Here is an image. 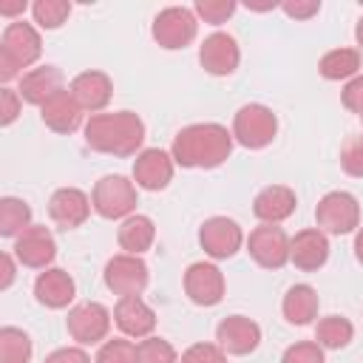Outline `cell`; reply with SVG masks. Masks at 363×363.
Listing matches in <instances>:
<instances>
[{"label": "cell", "instance_id": "f6af8a7d", "mask_svg": "<svg viewBox=\"0 0 363 363\" xmlns=\"http://www.w3.org/2000/svg\"><path fill=\"white\" fill-rule=\"evenodd\" d=\"M247 9H252V11H269V9H278V3L272 0V3H247Z\"/></svg>", "mask_w": 363, "mask_h": 363}, {"label": "cell", "instance_id": "f1b7e54d", "mask_svg": "<svg viewBox=\"0 0 363 363\" xmlns=\"http://www.w3.org/2000/svg\"><path fill=\"white\" fill-rule=\"evenodd\" d=\"M26 227H31V207L17 196L0 199V235L17 238Z\"/></svg>", "mask_w": 363, "mask_h": 363}, {"label": "cell", "instance_id": "ee69618b", "mask_svg": "<svg viewBox=\"0 0 363 363\" xmlns=\"http://www.w3.org/2000/svg\"><path fill=\"white\" fill-rule=\"evenodd\" d=\"M354 258L363 264V227H357L354 233Z\"/></svg>", "mask_w": 363, "mask_h": 363}, {"label": "cell", "instance_id": "4316f807", "mask_svg": "<svg viewBox=\"0 0 363 363\" xmlns=\"http://www.w3.org/2000/svg\"><path fill=\"white\" fill-rule=\"evenodd\" d=\"M318 71L323 79H332V82L354 79L360 71V51L357 48H332L320 57Z\"/></svg>", "mask_w": 363, "mask_h": 363}, {"label": "cell", "instance_id": "6da1fadb", "mask_svg": "<svg viewBox=\"0 0 363 363\" xmlns=\"http://www.w3.org/2000/svg\"><path fill=\"white\" fill-rule=\"evenodd\" d=\"M233 130L218 122H196L182 128L173 136L170 156L179 167L187 170H213L221 167L233 153Z\"/></svg>", "mask_w": 363, "mask_h": 363}, {"label": "cell", "instance_id": "bcb514c9", "mask_svg": "<svg viewBox=\"0 0 363 363\" xmlns=\"http://www.w3.org/2000/svg\"><path fill=\"white\" fill-rule=\"evenodd\" d=\"M354 40H357V45L363 48V17H360L357 26H354Z\"/></svg>", "mask_w": 363, "mask_h": 363}, {"label": "cell", "instance_id": "d590c367", "mask_svg": "<svg viewBox=\"0 0 363 363\" xmlns=\"http://www.w3.org/2000/svg\"><path fill=\"white\" fill-rule=\"evenodd\" d=\"M281 363H326L323 349L318 346V340H298L292 346H286Z\"/></svg>", "mask_w": 363, "mask_h": 363}, {"label": "cell", "instance_id": "b9f144b4", "mask_svg": "<svg viewBox=\"0 0 363 363\" xmlns=\"http://www.w3.org/2000/svg\"><path fill=\"white\" fill-rule=\"evenodd\" d=\"M26 11V0H3L0 3V17H9L11 23L14 20H23L20 14Z\"/></svg>", "mask_w": 363, "mask_h": 363}, {"label": "cell", "instance_id": "ab89813d", "mask_svg": "<svg viewBox=\"0 0 363 363\" xmlns=\"http://www.w3.org/2000/svg\"><path fill=\"white\" fill-rule=\"evenodd\" d=\"M340 99L343 105L352 111V113H360L363 111V74H357L354 79H349L340 91Z\"/></svg>", "mask_w": 363, "mask_h": 363}, {"label": "cell", "instance_id": "8fae6325", "mask_svg": "<svg viewBox=\"0 0 363 363\" xmlns=\"http://www.w3.org/2000/svg\"><path fill=\"white\" fill-rule=\"evenodd\" d=\"M244 230L238 227V221L227 218V216H213L199 227V244L201 250L213 258V261H227L233 258L241 244H244Z\"/></svg>", "mask_w": 363, "mask_h": 363}, {"label": "cell", "instance_id": "7dc6e473", "mask_svg": "<svg viewBox=\"0 0 363 363\" xmlns=\"http://www.w3.org/2000/svg\"><path fill=\"white\" fill-rule=\"evenodd\" d=\"M357 116H360V119H363V111H360V113H357Z\"/></svg>", "mask_w": 363, "mask_h": 363}, {"label": "cell", "instance_id": "4dcf8cb0", "mask_svg": "<svg viewBox=\"0 0 363 363\" xmlns=\"http://www.w3.org/2000/svg\"><path fill=\"white\" fill-rule=\"evenodd\" d=\"M31 14H34V23H37L40 28L54 31V28H60V26L68 20L71 3H68V0H37V3L31 6Z\"/></svg>", "mask_w": 363, "mask_h": 363}, {"label": "cell", "instance_id": "7a4b0ae2", "mask_svg": "<svg viewBox=\"0 0 363 363\" xmlns=\"http://www.w3.org/2000/svg\"><path fill=\"white\" fill-rule=\"evenodd\" d=\"M85 145L96 153L108 156H139L145 142V122L133 111H113V113H94L85 128Z\"/></svg>", "mask_w": 363, "mask_h": 363}, {"label": "cell", "instance_id": "44dd1931", "mask_svg": "<svg viewBox=\"0 0 363 363\" xmlns=\"http://www.w3.org/2000/svg\"><path fill=\"white\" fill-rule=\"evenodd\" d=\"M74 295H77V284L60 267H48L34 278V298L45 309H65L74 301Z\"/></svg>", "mask_w": 363, "mask_h": 363}, {"label": "cell", "instance_id": "60d3db41", "mask_svg": "<svg viewBox=\"0 0 363 363\" xmlns=\"http://www.w3.org/2000/svg\"><path fill=\"white\" fill-rule=\"evenodd\" d=\"M43 363H91V357L79 346H62V349H54Z\"/></svg>", "mask_w": 363, "mask_h": 363}, {"label": "cell", "instance_id": "f35d334b", "mask_svg": "<svg viewBox=\"0 0 363 363\" xmlns=\"http://www.w3.org/2000/svg\"><path fill=\"white\" fill-rule=\"evenodd\" d=\"M281 11L292 20H309L320 11V0H286L281 3Z\"/></svg>", "mask_w": 363, "mask_h": 363}, {"label": "cell", "instance_id": "f546056e", "mask_svg": "<svg viewBox=\"0 0 363 363\" xmlns=\"http://www.w3.org/2000/svg\"><path fill=\"white\" fill-rule=\"evenodd\" d=\"M34 346L28 332L17 326H3L0 329V363H31Z\"/></svg>", "mask_w": 363, "mask_h": 363}, {"label": "cell", "instance_id": "ffe728a7", "mask_svg": "<svg viewBox=\"0 0 363 363\" xmlns=\"http://www.w3.org/2000/svg\"><path fill=\"white\" fill-rule=\"evenodd\" d=\"M289 261L303 272H318L329 261V238L318 227L295 233L289 238Z\"/></svg>", "mask_w": 363, "mask_h": 363}, {"label": "cell", "instance_id": "5bb4252c", "mask_svg": "<svg viewBox=\"0 0 363 363\" xmlns=\"http://www.w3.org/2000/svg\"><path fill=\"white\" fill-rule=\"evenodd\" d=\"M199 62L213 77H230L238 68V62H241V48H238V43H235L233 34L213 31L199 45Z\"/></svg>", "mask_w": 363, "mask_h": 363}, {"label": "cell", "instance_id": "74e56055", "mask_svg": "<svg viewBox=\"0 0 363 363\" xmlns=\"http://www.w3.org/2000/svg\"><path fill=\"white\" fill-rule=\"evenodd\" d=\"M20 105H23L20 94H17L14 88L3 85V88H0V125H3V128H9V125L20 116Z\"/></svg>", "mask_w": 363, "mask_h": 363}, {"label": "cell", "instance_id": "d6986e66", "mask_svg": "<svg viewBox=\"0 0 363 363\" xmlns=\"http://www.w3.org/2000/svg\"><path fill=\"white\" fill-rule=\"evenodd\" d=\"M68 91H71V96L77 99V105L82 108V113L88 111V113L94 116V113H99V111L111 102V96H113V82H111V77H108L105 71H82V74H77V77L71 79Z\"/></svg>", "mask_w": 363, "mask_h": 363}, {"label": "cell", "instance_id": "7c38bea8", "mask_svg": "<svg viewBox=\"0 0 363 363\" xmlns=\"http://www.w3.org/2000/svg\"><path fill=\"white\" fill-rule=\"evenodd\" d=\"M11 252L28 269H48L57 258V241L45 224H31L14 238Z\"/></svg>", "mask_w": 363, "mask_h": 363}, {"label": "cell", "instance_id": "8992f818", "mask_svg": "<svg viewBox=\"0 0 363 363\" xmlns=\"http://www.w3.org/2000/svg\"><path fill=\"white\" fill-rule=\"evenodd\" d=\"M150 34L153 40L167 48V51H179V48H187L196 34H199V17L193 9L187 6H167L162 9L156 17H153V26H150Z\"/></svg>", "mask_w": 363, "mask_h": 363}, {"label": "cell", "instance_id": "cb8c5ba5", "mask_svg": "<svg viewBox=\"0 0 363 363\" xmlns=\"http://www.w3.org/2000/svg\"><path fill=\"white\" fill-rule=\"evenodd\" d=\"M43 125L51 128L54 133H74L82 125V108L77 105V99L71 96L68 88H62L60 94H54L43 108H40Z\"/></svg>", "mask_w": 363, "mask_h": 363}, {"label": "cell", "instance_id": "277c9868", "mask_svg": "<svg viewBox=\"0 0 363 363\" xmlns=\"http://www.w3.org/2000/svg\"><path fill=\"white\" fill-rule=\"evenodd\" d=\"M91 204H94V213L96 216H102L108 221H125L136 210V187L125 176L108 173V176H102L94 184Z\"/></svg>", "mask_w": 363, "mask_h": 363}, {"label": "cell", "instance_id": "7bdbcfd3", "mask_svg": "<svg viewBox=\"0 0 363 363\" xmlns=\"http://www.w3.org/2000/svg\"><path fill=\"white\" fill-rule=\"evenodd\" d=\"M0 267H3V278H0V289H9L14 281V252H3L0 255Z\"/></svg>", "mask_w": 363, "mask_h": 363}, {"label": "cell", "instance_id": "ba28073f", "mask_svg": "<svg viewBox=\"0 0 363 363\" xmlns=\"http://www.w3.org/2000/svg\"><path fill=\"white\" fill-rule=\"evenodd\" d=\"M111 320H113V315L99 301H82L68 309L65 326H68V335L79 346H94V343H105V337L111 332Z\"/></svg>", "mask_w": 363, "mask_h": 363}, {"label": "cell", "instance_id": "30bf717a", "mask_svg": "<svg viewBox=\"0 0 363 363\" xmlns=\"http://www.w3.org/2000/svg\"><path fill=\"white\" fill-rule=\"evenodd\" d=\"M105 286L119 295V298H128V295H142L147 281H150V272H147V264L139 258V255H128V252H119L113 255L108 264H105Z\"/></svg>", "mask_w": 363, "mask_h": 363}, {"label": "cell", "instance_id": "d4e9b609", "mask_svg": "<svg viewBox=\"0 0 363 363\" xmlns=\"http://www.w3.org/2000/svg\"><path fill=\"white\" fill-rule=\"evenodd\" d=\"M318 306H320V298L315 292V286L309 284H295L286 289L284 301H281V312L286 318V323L292 326H306L318 318Z\"/></svg>", "mask_w": 363, "mask_h": 363}, {"label": "cell", "instance_id": "9c48e42d", "mask_svg": "<svg viewBox=\"0 0 363 363\" xmlns=\"http://www.w3.org/2000/svg\"><path fill=\"white\" fill-rule=\"evenodd\" d=\"M250 258L264 269H281L289 264V235L278 224H258L247 235Z\"/></svg>", "mask_w": 363, "mask_h": 363}, {"label": "cell", "instance_id": "484cf974", "mask_svg": "<svg viewBox=\"0 0 363 363\" xmlns=\"http://www.w3.org/2000/svg\"><path fill=\"white\" fill-rule=\"evenodd\" d=\"M116 241H119V247H122L128 255H142V252H147V250L153 247V241H156V224H153L147 216L133 213V216H128V218L119 224Z\"/></svg>", "mask_w": 363, "mask_h": 363}, {"label": "cell", "instance_id": "d6a6232c", "mask_svg": "<svg viewBox=\"0 0 363 363\" xmlns=\"http://www.w3.org/2000/svg\"><path fill=\"white\" fill-rule=\"evenodd\" d=\"M139 363H179V354L170 340L150 335L139 340Z\"/></svg>", "mask_w": 363, "mask_h": 363}, {"label": "cell", "instance_id": "83f0119b", "mask_svg": "<svg viewBox=\"0 0 363 363\" xmlns=\"http://www.w3.org/2000/svg\"><path fill=\"white\" fill-rule=\"evenodd\" d=\"M354 337V326L343 315H326L315 326V340L320 349H346Z\"/></svg>", "mask_w": 363, "mask_h": 363}, {"label": "cell", "instance_id": "3957f363", "mask_svg": "<svg viewBox=\"0 0 363 363\" xmlns=\"http://www.w3.org/2000/svg\"><path fill=\"white\" fill-rule=\"evenodd\" d=\"M43 54L40 31L26 23L14 20L3 28L0 37V79L11 82L14 77H23V68H31Z\"/></svg>", "mask_w": 363, "mask_h": 363}, {"label": "cell", "instance_id": "7402d4cb", "mask_svg": "<svg viewBox=\"0 0 363 363\" xmlns=\"http://www.w3.org/2000/svg\"><path fill=\"white\" fill-rule=\"evenodd\" d=\"M298 207V196L286 184H269L252 199V213L261 224H281Z\"/></svg>", "mask_w": 363, "mask_h": 363}, {"label": "cell", "instance_id": "9a60e30c", "mask_svg": "<svg viewBox=\"0 0 363 363\" xmlns=\"http://www.w3.org/2000/svg\"><path fill=\"white\" fill-rule=\"evenodd\" d=\"M173 170H176V162L162 147H147L133 159V182L136 187L150 193L164 190L173 182Z\"/></svg>", "mask_w": 363, "mask_h": 363}, {"label": "cell", "instance_id": "52a82bcc", "mask_svg": "<svg viewBox=\"0 0 363 363\" xmlns=\"http://www.w3.org/2000/svg\"><path fill=\"white\" fill-rule=\"evenodd\" d=\"M315 221H318V230L326 233V235L357 233V227H360V204H357V199L352 193L332 190L318 201Z\"/></svg>", "mask_w": 363, "mask_h": 363}, {"label": "cell", "instance_id": "5b68a950", "mask_svg": "<svg viewBox=\"0 0 363 363\" xmlns=\"http://www.w3.org/2000/svg\"><path fill=\"white\" fill-rule=\"evenodd\" d=\"M275 133H278V119H275L272 108H267L261 102L241 105L233 116V139L247 150H261V147L272 145Z\"/></svg>", "mask_w": 363, "mask_h": 363}, {"label": "cell", "instance_id": "e0dca14e", "mask_svg": "<svg viewBox=\"0 0 363 363\" xmlns=\"http://www.w3.org/2000/svg\"><path fill=\"white\" fill-rule=\"evenodd\" d=\"M216 343L227 354H250L261 343V326L244 315H227L216 326Z\"/></svg>", "mask_w": 363, "mask_h": 363}, {"label": "cell", "instance_id": "836d02e7", "mask_svg": "<svg viewBox=\"0 0 363 363\" xmlns=\"http://www.w3.org/2000/svg\"><path fill=\"white\" fill-rule=\"evenodd\" d=\"M193 11L199 20L210 23V26H221L235 14V3L233 0H196Z\"/></svg>", "mask_w": 363, "mask_h": 363}, {"label": "cell", "instance_id": "1f68e13d", "mask_svg": "<svg viewBox=\"0 0 363 363\" xmlns=\"http://www.w3.org/2000/svg\"><path fill=\"white\" fill-rule=\"evenodd\" d=\"M94 363H139V343H133L128 337L105 340L99 346Z\"/></svg>", "mask_w": 363, "mask_h": 363}, {"label": "cell", "instance_id": "8d00e7d4", "mask_svg": "<svg viewBox=\"0 0 363 363\" xmlns=\"http://www.w3.org/2000/svg\"><path fill=\"white\" fill-rule=\"evenodd\" d=\"M179 363H227V352L218 343H193L182 352Z\"/></svg>", "mask_w": 363, "mask_h": 363}, {"label": "cell", "instance_id": "e575fe53", "mask_svg": "<svg viewBox=\"0 0 363 363\" xmlns=\"http://www.w3.org/2000/svg\"><path fill=\"white\" fill-rule=\"evenodd\" d=\"M340 167L354 176V179H363V133L357 136H349L340 147Z\"/></svg>", "mask_w": 363, "mask_h": 363}, {"label": "cell", "instance_id": "603a6c76", "mask_svg": "<svg viewBox=\"0 0 363 363\" xmlns=\"http://www.w3.org/2000/svg\"><path fill=\"white\" fill-rule=\"evenodd\" d=\"M62 91V71L57 65H40V68H31L20 77V99L28 102V105H37L43 108L54 94Z\"/></svg>", "mask_w": 363, "mask_h": 363}, {"label": "cell", "instance_id": "ac0fdd59", "mask_svg": "<svg viewBox=\"0 0 363 363\" xmlns=\"http://www.w3.org/2000/svg\"><path fill=\"white\" fill-rule=\"evenodd\" d=\"M113 323L119 326V332L125 337L145 340L156 329V312L142 301V295H128V298H119L116 301V306H113Z\"/></svg>", "mask_w": 363, "mask_h": 363}, {"label": "cell", "instance_id": "2e32d148", "mask_svg": "<svg viewBox=\"0 0 363 363\" xmlns=\"http://www.w3.org/2000/svg\"><path fill=\"white\" fill-rule=\"evenodd\" d=\"M94 204L79 187H60L48 199V216L62 230H77L88 221Z\"/></svg>", "mask_w": 363, "mask_h": 363}, {"label": "cell", "instance_id": "4fadbf2b", "mask_svg": "<svg viewBox=\"0 0 363 363\" xmlns=\"http://www.w3.org/2000/svg\"><path fill=\"white\" fill-rule=\"evenodd\" d=\"M224 272L210 261H196L184 272V295L196 306H216L224 298Z\"/></svg>", "mask_w": 363, "mask_h": 363}]
</instances>
